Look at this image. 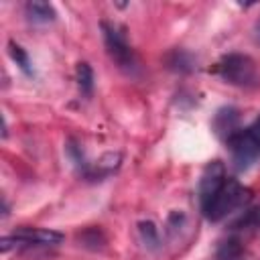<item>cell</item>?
<instances>
[{
    "label": "cell",
    "instance_id": "6da1fadb",
    "mask_svg": "<svg viewBox=\"0 0 260 260\" xmlns=\"http://www.w3.org/2000/svg\"><path fill=\"white\" fill-rule=\"evenodd\" d=\"M252 197V191L248 187H244L240 181L225 177V181L221 183V187L211 193L207 199L199 201L201 203V211L209 221H219L225 215H230L232 211H236L238 207L246 205Z\"/></svg>",
    "mask_w": 260,
    "mask_h": 260
},
{
    "label": "cell",
    "instance_id": "7a4b0ae2",
    "mask_svg": "<svg viewBox=\"0 0 260 260\" xmlns=\"http://www.w3.org/2000/svg\"><path fill=\"white\" fill-rule=\"evenodd\" d=\"M232 160L238 171H246L260 156V116L246 128H238L228 140Z\"/></svg>",
    "mask_w": 260,
    "mask_h": 260
},
{
    "label": "cell",
    "instance_id": "3957f363",
    "mask_svg": "<svg viewBox=\"0 0 260 260\" xmlns=\"http://www.w3.org/2000/svg\"><path fill=\"white\" fill-rule=\"evenodd\" d=\"M102 32H104V43L108 49V55L112 57V61L126 73H134L136 69V55L132 51V47L126 41V35L122 30V26L102 20Z\"/></svg>",
    "mask_w": 260,
    "mask_h": 260
},
{
    "label": "cell",
    "instance_id": "277c9868",
    "mask_svg": "<svg viewBox=\"0 0 260 260\" xmlns=\"http://www.w3.org/2000/svg\"><path fill=\"white\" fill-rule=\"evenodd\" d=\"M215 73L232 83V85H252L254 79H256V67H254V61L248 57V55H242V53H230V55H223L217 65H215Z\"/></svg>",
    "mask_w": 260,
    "mask_h": 260
},
{
    "label": "cell",
    "instance_id": "5b68a950",
    "mask_svg": "<svg viewBox=\"0 0 260 260\" xmlns=\"http://www.w3.org/2000/svg\"><path fill=\"white\" fill-rule=\"evenodd\" d=\"M63 242V234L55 230L18 228L14 234L2 238V252L10 248H30V246H57Z\"/></svg>",
    "mask_w": 260,
    "mask_h": 260
},
{
    "label": "cell",
    "instance_id": "8992f818",
    "mask_svg": "<svg viewBox=\"0 0 260 260\" xmlns=\"http://www.w3.org/2000/svg\"><path fill=\"white\" fill-rule=\"evenodd\" d=\"M24 12H26V18L35 24H47V22H53L57 18V10L53 8V4L49 2H43V0H30L24 4Z\"/></svg>",
    "mask_w": 260,
    "mask_h": 260
},
{
    "label": "cell",
    "instance_id": "52a82bcc",
    "mask_svg": "<svg viewBox=\"0 0 260 260\" xmlns=\"http://www.w3.org/2000/svg\"><path fill=\"white\" fill-rule=\"evenodd\" d=\"M213 126H215V132L228 140V138L238 130V112H236L234 108H221V110L215 114Z\"/></svg>",
    "mask_w": 260,
    "mask_h": 260
},
{
    "label": "cell",
    "instance_id": "ba28073f",
    "mask_svg": "<svg viewBox=\"0 0 260 260\" xmlns=\"http://www.w3.org/2000/svg\"><path fill=\"white\" fill-rule=\"evenodd\" d=\"M167 67L173 69V71H179V73H189V71H193L195 61H193V55L189 51H185V49H173L167 55Z\"/></svg>",
    "mask_w": 260,
    "mask_h": 260
},
{
    "label": "cell",
    "instance_id": "9c48e42d",
    "mask_svg": "<svg viewBox=\"0 0 260 260\" xmlns=\"http://www.w3.org/2000/svg\"><path fill=\"white\" fill-rule=\"evenodd\" d=\"M75 79H77L79 91L83 95H91V91H93V71H91L89 63H85V61L77 63V67H75Z\"/></svg>",
    "mask_w": 260,
    "mask_h": 260
},
{
    "label": "cell",
    "instance_id": "30bf717a",
    "mask_svg": "<svg viewBox=\"0 0 260 260\" xmlns=\"http://www.w3.org/2000/svg\"><path fill=\"white\" fill-rule=\"evenodd\" d=\"M8 53H10L12 61L18 65V69H20L22 73H26V75H35V69H32V63H30V57H28V53H26L18 43L10 41V43H8Z\"/></svg>",
    "mask_w": 260,
    "mask_h": 260
},
{
    "label": "cell",
    "instance_id": "8fae6325",
    "mask_svg": "<svg viewBox=\"0 0 260 260\" xmlns=\"http://www.w3.org/2000/svg\"><path fill=\"white\" fill-rule=\"evenodd\" d=\"M232 228H234V230H244V232L260 228V207H250V209H246L242 215H238V217L234 219Z\"/></svg>",
    "mask_w": 260,
    "mask_h": 260
},
{
    "label": "cell",
    "instance_id": "7c38bea8",
    "mask_svg": "<svg viewBox=\"0 0 260 260\" xmlns=\"http://www.w3.org/2000/svg\"><path fill=\"white\" fill-rule=\"evenodd\" d=\"M138 234H140V238H142V242L148 250H158V244H160L158 230L150 219H144V221L138 223Z\"/></svg>",
    "mask_w": 260,
    "mask_h": 260
},
{
    "label": "cell",
    "instance_id": "4fadbf2b",
    "mask_svg": "<svg viewBox=\"0 0 260 260\" xmlns=\"http://www.w3.org/2000/svg\"><path fill=\"white\" fill-rule=\"evenodd\" d=\"M79 240L83 242V246H89V248H93V250L102 248V246H104V242H106L104 234H102L98 228H91V230L83 232V234L79 236Z\"/></svg>",
    "mask_w": 260,
    "mask_h": 260
}]
</instances>
